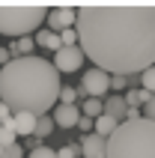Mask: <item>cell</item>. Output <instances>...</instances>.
Returning <instances> with one entry per match:
<instances>
[{
    "label": "cell",
    "instance_id": "7",
    "mask_svg": "<svg viewBox=\"0 0 155 158\" xmlns=\"http://www.w3.org/2000/svg\"><path fill=\"white\" fill-rule=\"evenodd\" d=\"M48 30L51 33H63V30H69V27H75V9L72 6H57L48 12Z\"/></svg>",
    "mask_w": 155,
    "mask_h": 158
},
{
    "label": "cell",
    "instance_id": "6",
    "mask_svg": "<svg viewBox=\"0 0 155 158\" xmlns=\"http://www.w3.org/2000/svg\"><path fill=\"white\" fill-rule=\"evenodd\" d=\"M57 72H78L81 66H84V54H81V48H60V51L54 54V63H51Z\"/></svg>",
    "mask_w": 155,
    "mask_h": 158
},
{
    "label": "cell",
    "instance_id": "25",
    "mask_svg": "<svg viewBox=\"0 0 155 158\" xmlns=\"http://www.w3.org/2000/svg\"><path fill=\"white\" fill-rule=\"evenodd\" d=\"M131 75H111V89H122L125 84H128Z\"/></svg>",
    "mask_w": 155,
    "mask_h": 158
},
{
    "label": "cell",
    "instance_id": "4",
    "mask_svg": "<svg viewBox=\"0 0 155 158\" xmlns=\"http://www.w3.org/2000/svg\"><path fill=\"white\" fill-rule=\"evenodd\" d=\"M48 18L45 3H0V36H30Z\"/></svg>",
    "mask_w": 155,
    "mask_h": 158
},
{
    "label": "cell",
    "instance_id": "20",
    "mask_svg": "<svg viewBox=\"0 0 155 158\" xmlns=\"http://www.w3.org/2000/svg\"><path fill=\"white\" fill-rule=\"evenodd\" d=\"M78 96H84V93L75 89V87H60V98H57V102H60V105H75Z\"/></svg>",
    "mask_w": 155,
    "mask_h": 158
},
{
    "label": "cell",
    "instance_id": "29",
    "mask_svg": "<svg viewBox=\"0 0 155 158\" xmlns=\"http://www.w3.org/2000/svg\"><path fill=\"white\" fill-rule=\"evenodd\" d=\"M9 119H12V110H9V107L0 102V125H3V123H9Z\"/></svg>",
    "mask_w": 155,
    "mask_h": 158
},
{
    "label": "cell",
    "instance_id": "15",
    "mask_svg": "<svg viewBox=\"0 0 155 158\" xmlns=\"http://www.w3.org/2000/svg\"><path fill=\"white\" fill-rule=\"evenodd\" d=\"M51 131H54V119L48 114L39 116V119H36V128H33V137H36V140H42V137H48Z\"/></svg>",
    "mask_w": 155,
    "mask_h": 158
},
{
    "label": "cell",
    "instance_id": "11",
    "mask_svg": "<svg viewBox=\"0 0 155 158\" xmlns=\"http://www.w3.org/2000/svg\"><path fill=\"white\" fill-rule=\"evenodd\" d=\"M125 110H128V107H125L122 96H111L107 102H104V110H102V114L111 116V119H116V123H122V119H125Z\"/></svg>",
    "mask_w": 155,
    "mask_h": 158
},
{
    "label": "cell",
    "instance_id": "21",
    "mask_svg": "<svg viewBox=\"0 0 155 158\" xmlns=\"http://www.w3.org/2000/svg\"><path fill=\"white\" fill-rule=\"evenodd\" d=\"M57 36H60V45H63V48H75V45H78L75 27H69V30H63V33H57Z\"/></svg>",
    "mask_w": 155,
    "mask_h": 158
},
{
    "label": "cell",
    "instance_id": "28",
    "mask_svg": "<svg viewBox=\"0 0 155 158\" xmlns=\"http://www.w3.org/2000/svg\"><path fill=\"white\" fill-rule=\"evenodd\" d=\"M15 57H12V51H6V48H0V69L6 66V63H12Z\"/></svg>",
    "mask_w": 155,
    "mask_h": 158
},
{
    "label": "cell",
    "instance_id": "24",
    "mask_svg": "<svg viewBox=\"0 0 155 158\" xmlns=\"http://www.w3.org/2000/svg\"><path fill=\"white\" fill-rule=\"evenodd\" d=\"M57 152V158H78V146L75 143H66V146H60V149H54Z\"/></svg>",
    "mask_w": 155,
    "mask_h": 158
},
{
    "label": "cell",
    "instance_id": "12",
    "mask_svg": "<svg viewBox=\"0 0 155 158\" xmlns=\"http://www.w3.org/2000/svg\"><path fill=\"white\" fill-rule=\"evenodd\" d=\"M116 125H119L116 119H111V116L102 114V116H95V119H93V134H98L102 140H107V137L116 131Z\"/></svg>",
    "mask_w": 155,
    "mask_h": 158
},
{
    "label": "cell",
    "instance_id": "26",
    "mask_svg": "<svg viewBox=\"0 0 155 158\" xmlns=\"http://www.w3.org/2000/svg\"><path fill=\"white\" fill-rule=\"evenodd\" d=\"M75 128H78V131H84V134H93V119H90V116H81Z\"/></svg>",
    "mask_w": 155,
    "mask_h": 158
},
{
    "label": "cell",
    "instance_id": "2",
    "mask_svg": "<svg viewBox=\"0 0 155 158\" xmlns=\"http://www.w3.org/2000/svg\"><path fill=\"white\" fill-rule=\"evenodd\" d=\"M60 72L45 57H15L0 69V102L12 114L45 116L60 98Z\"/></svg>",
    "mask_w": 155,
    "mask_h": 158
},
{
    "label": "cell",
    "instance_id": "10",
    "mask_svg": "<svg viewBox=\"0 0 155 158\" xmlns=\"http://www.w3.org/2000/svg\"><path fill=\"white\" fill-rule=\"evenodd\" d=\"M36 119L39 116L33 114H12V128H15V137H30L36 128Z\"/></svg>",
    "mask_w": 155,
    "mask_h": 158
},
{
    "label": "cell",
    "instance_id": "3",
    "mask_svg": "<svg viewBox=\"0 0 155 158\" xmlns=\"http://www.w3.org/2000/svg\"><path fill=\"white\" fill-rule=\"evenodd\" d=\"M104 158H155V123L146 116L119 123L104 143Z\"/></svg>",
    "mask_w": 155,
    "mask_h": 158
},
{
    "label": "cell",
    "instance_id": "22",
    "mask_svg": "<svg viewBox=\"0 0 155 158\" xmlns=\"http://www.w3.org/2000/svg\"><path fill=\"white\" fill-rule=\"evenodd\" d=\"M0 158H24V146L21 143H12V146H6V149L0 152Z\"/></svg>",
    "mask_w": 155,
    "mask_h": 158
},
{
    "label": "cell",
    "instance_id": "14",
    "mask_svg": "<svg viewBox=\"0 0 155 158\" xmlns=\"http://www.w3.org/2000/svg\"><path fill=\"white\" fill-rule=\"evenodd\" d=\"M122 102H125V107H134V110H137V107H143L149 102V93H143V89H128V93L122 96Z\"/></svg>",
    "mask_w": 155,
    "mask_h": 158
},
{
    "label": "cell",
    "instance_id": "1",
    "mask_svg": "<svg viewBox=\"0 0 155 158\" xmlns=\"http://www.w3.org/2000/svg\"><path fill=\"white\" fill-rule=\"evenodd\" d=\"M84 57L107 75H137L155 66V3H84L75 9Z\"/></svg>",
    "mask_w": 155,
    "mask_h": 158
},
{
    "label": "cell",
    "instance_id": "18",
    "mask_svg": "<svg viewBox=\"0 0 155 158\" xmlns=\"http://www.w3.org/2000/svg\"><path fill=\"white\" fill-rule=\"evenodd\" d=\"M140 89L155 96V66H149L146 72H140Z\"/></svg>",
    "mask_w": 155,
    "mask_h": 158
},
{
    "label": "cell",
    "instance_id": "8",
    "mask_svg": "<svg viewBox=\"0 0 155 158\" xmlns=\"http://www.w3.org/2000/svg\"><path fill=\"white\" fill-rule=\"evenodd\" d=\"M51 119L60 125V128H75L78 119H81V110H78V105H57Z\"/></svg>",
    "mask_w": 155,
    "mask_h": 158
},
{
    "label": "cell",
    "instance_id": "16",
    "mask_svg": "<svg viewBox=\"0 0 155 158\" xmlns=\"http://www.w3.org/2000/svg\"><path fill=\"white\" fill-rule=\"evenodd\" d=\"M33 48H36L33 39H30V36H21V39H15V45H12V57H15V54L30 57V54H33Z\"/></svg>",
    "mask_w": 155,
    "mask_h": 158
},
{
    "label": "cell",
    "instance_id": "5",
    "mask_svg": "<svg viewBox=\"0 0 155 158\" xmlns=\"http://www.w3.org/2000/svg\"><path fill=\"white\" fill-rule=\"evenodd\" d=\"M107 89H111V75L102 69H90L81 81V93H86L90 98H102Z\"/></svg>",
    "mask_w": 155,
    "mask_h": 158
},
{
    "label": "cell",
    "instance_id": "27",
    "mask_svg": "<svg viewBox=\"0 0 155 158\" xmlns=\"http://www.w3.org/2000/svg\"><path fill=\"white\" fill-rule=\"evenodd\" d=\"M143 107H146V119H152V123H155V96H149V102Z\"/></svg>",
    "mask_w": 155,
    "mask_h": 158
},
{
    "label": "cell",
    "instance_id": "17",
    "mask_svg": "<svg viewBox=\"0 0 155 158\" xmlns=\"http://www.w3.org/2000/svg\"><path fill=\"white\" fill-rule=\"evenodd\" d=\"M104 110V102L102 98H86L84 102V110H81V116H90V119H95V116H102Z\"/></svg>",
    "mask_w": 155,
    "mask_h": 158
},
{
    "label": "cell",
    "instance_id": "19",
    "mask_svg": "<svg viewBox=\"0 0 155 158\" xmlns=\"http://www.w3.org/2000/svg\"><path fill=\"white\" fill-rule=\"evenodd\" d=\"M12 143H18V137H15V128H12V119H9V123L0 125V146L6 149V146H12Z\"/></svg>",
    "mask_w": 155,
    "mask_h": 158
},
{
    "label": "cell",
    "instance_id": "23",
    "mask_svg": "<svg viewBox=\"0 0 155 158\" xmlns=\"http://www.w3.org/2000/svg\"><path fill=\"white\" fill-rule=\"evenodd\" d=\"M27 158H57V152H54L51 146H36V149L30 152Z\"/></svg>",
    "mask_w": 155,
    "mask_h": 158
},
{
    "label": "cell",
    "instance_id": "13",
    "mask_svg": "<svg viewBox=\"0 0 155 158\" xmlns=\"http://www.w3.org/2000/svg\"><path fill=\"white\" fill-rule=\"evenodd\" d=\"M33 42H36V45H42V48H51L54 54L63 48V45H60V36H57V33H51V30H39Z\"/></svg>",
    "mask_w": 155,
    "mask_h": 158
},
{
    "label": "cell",
    "instance_id": "9",
    "mask_svg": "<svg viewBox=\"0 0 155 158\" xmlns=\"http://www.w3.org/2000/svg\"><path fill=\"white\" fill-rule=\"evenodd\" d=\"M104 143L107 140H102L98 134H86L78 149L84 152V158H104Z\"/></svg>",
    "mask_w": 155,
    "mask_h": 158
},
{
    "label": "cell",
    "instance_id": "30",
    "mask_svg": "<svg viewBox=\"0 0 155 158\" xmlns=\"http://www.w3.org/2000/svg\"><path fill=\"white\" fill-rule=\"evenodd\" d=\"M0 152H3V146H0Z\"/></svg>",
    "mask_w": 155,
    "mask_h": 158
}]
</instances>
